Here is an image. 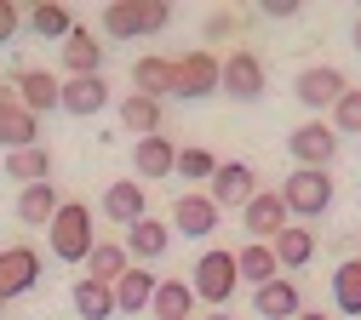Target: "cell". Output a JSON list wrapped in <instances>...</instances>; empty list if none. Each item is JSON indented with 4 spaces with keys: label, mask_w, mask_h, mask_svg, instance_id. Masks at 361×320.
I'll use <instances>...</instances> for the list:
<instances>
[{
    "label": "cell",
    "mask_w": 361,
    "mask_h": 320,
    "mask_svg": "<svg viewBox=\"0 0 361 320\" xmlns=\"http://www.w3.org/2000/svg\"><path fill=\"white\" fill-rule=\"evenodd\" d=\"M23 23H29L40 40H58V46L75 34V12H69V6H52V0H47V6H29Z\"/></svg>",
    "instance_id": "cell-30"
},
{
    "label": "cell",
    "mask_w": 361,
    "mask_h": 320,
    "mask_svg": "<svg viewBox=\"0 0 361 320\" xmlns=\"http://www.w3.org/2000/svg\"><path fill=\"white\" fill-rule=\"evenodd\" d=\"M252 314L258 320H298L304 314V292H298V281H269V286H258L252 292Z\"/></svg>",
    "instance_id": "cell-16"
},
{
    "label": "cell",
    "mask_w": 361,
    "mask_h": 320,
    "mask_svg": "<svg viewBox=\"0 0 361 320\" xmlns=\"http://www.w3.org/2000/svg\"><path fill=\"white\" fill-rule=\"evenodd\" d=\"M241 223H247V235L258 241V246H269L287 229V206H281V195L276 189H258L247 206H241Z\"/></svg>",
    "instance_id": "cell-15"
},
{
    "label": "cell",
    "mask_w": 361,
    "mask_h": 320,
    "mask_svg": "<svg viewBox=\"0 0 361 320\" xmlns=\"http://www.w3.org/2000/svg\"><path fill=\"white\" fill-rule=\"evenodd\" d=\"M264 18H276V23H293V18H298V6H293V0H269V6H264Z\"/></svg>",
    "instance_id": "cell-37"
},
{
    "label": "cell",
    "mask_w": 361,
    "mask_h": 320,
    "mask_svg": "<svg viewBox=\"0 0 361 320\" xmlns=\"http://www.w3.org/2000/svg\"><path fill=\"white\" fill-rule=\"evenodd\" d=\"M355 263H361V241H355Z\"/></svg>",
    "instance_id": "cell-41"
},
{
    "label": "cell",
    "mask_w": 361,
    "mask_h": 320,
    "mask_svg": "<svg viewBox=\"0 0 361 320\" xmlns=\"http://www.w3.org/2000/svg\"><path fill=\"white\" fill-rule=\"evenodd\" d=\"M40 143V120L29 115V109H18V98H12V86L0 80V149H35Z\"/></svg>",
    "instance_id": "cell-13"
},
{
    "label": "cell",
    "mask_w": 361,
    "mask_h": 320,
    "mask_svg": "<svg viewBox=\"0 0 361 320\" xmlns=\"http://www.w3.org/2000/svg\"><path fill=\"white\" fill-rule=\"evenodd\" d=\"M172 229L190 235V241H207V235H218V206L207 195H178L172 200Z\"/></svg>",
    "instance_id": "cell-18"
},
{
    "label": "cell",
    "mask_w": 361,
    "mask_h": 320,
    "mask_svg": "<svg viewBox=\"0 0 361 320\" xmlns=\"http://www.w3.org/2000/svg\"><path fill=\"white\" fill-rule=\"evenodd\" d=\"M201 320H241V314H224V309H212V314H201Z\"/></svg>",
    "instance_id": "cell-38"
},
{
    "label": "cell",
    "mask_w": 361,
    "mask_h": 320,
    "mask_svg": "<svg viewBox=\"0 0 361 320\" xmlns=\"http://www.w3.org/2000/svg\"><path fill=\"white\" fill-rule=\"evenodd\" d=\"M6 177L23 183V189H29V183H52V149H47V143L12 149V155H6Z\"/></svg>",
    "instance_id": "cell-25"
},
{
    "label": "cell",
    "mask_w": 361,
    "mask_h": 320,
    "mask_svg": "<svg viewBox=\"0 0 361 320\" xmlns=\"http://www.w3.org/2000/svg\"><path fill=\"white\" fill-rule=\"evenodd\" d=\"M58 109L75 115V120H92L109 109V80L104 75H80V80H63L58 86Z\"/></svg>",
    "instance_id": "cell-12"
},
{
    "label": "cell",
    "mask_w": 361,
    "mask_h": 320,
    "mask_svg": "<svg viewBox=\"0 0 361 320\" xmlns=\"http://www.w3.org/2000/svg\"><path fill=\"white\" fill-rule=\"evenodd\" d=\"M235 274H241V281L258 292V286H269V281H281V263H276V252H269V246H241L235 252Z\"/></svg>",
    "instance_id": "cell-27"
},
{
    "label": "cell",
    "mask_w": 361,
    "mask_h": 320,
    "mask_svg": "<svg viewBox=\"0 0 361 320\" xmlns=\"http://www.w3.org/2000/svg\"><path fill=\"white\" fill-rule=\"evenodd\" d=\"M252 195H258V172H252L247 160H218V172H212V183H207V200H212L218 212H241Z\"/></svg>",
    "instance_id": "cell-7"
},
{
    "label": "cell",
    "mask_w": 361,
    "mask_h": 320,
    "mask_svg": "<svg viewBox=\"0 0 361 320\" xmlns=\"http://www.w3.org/2000/svg\"><path fill=\"white\" fill-rule=\"evenodd\" d=\"M333 303H338V314H361V263L355 257L333 269Z\"/></svg>",
    "instance_id": "cell-32"
},
{
    "label": "cell",
    "mask_w": 361,
    "mask_h": 320,
    "mask_svg": "<svg viewBox=\"0 0 361 320\" xmlns=\"http://www.w3.org/2000/svg\"><path fill=\"white\" fill-rule=\"evenodd\" d=\"M172 23L166 0H109L104 6V34L109 40H149Z\"/></svg>",
    "instance_id": "cell-2"
},
{
    "label": "cell",
    "mask_w": 361,
    "mask_h": 320,
    "mask_svg": "<svg viewBox=\"0 0 361 320\" xmlns=\"http://www.w3.org/2000/svg\"><path fill=\"white\" fill-rule=\"evenodd\" d=\"M212 172H218V155L212 149H178V166H172V177H190V183H212Z\"/></svg>",
    "instance_id": "cell-33"
},
{
    "label": "cell",
    "mask_w": 361,
    "mask_h": 320,
    "mask_svg": "<svg viewBox=\"0 0 361 320\" xmlns=\"http://www.w3.org/2000/svg\"><path fill=\"white\" fill-rule=\"evenodd\" d=\"M58 63H63V80H80V75H104V40H98L92 29H80V23H75V34L58 46Z\"/></svg>",
    "instance_id": "cell-14"
},
{
    "label": "cell",
    "mask_w": 361,
    "mask_h": 320,
    "mask_svg": "<svg viewBox=\"0 0 361 320\" xmlns=\"http://www.w3.org/2000/svg\"><path fill=\"white\" fill-rule=\"evenodd\" d=\"M0 314H6V297H0Z\"/></svg>",
    "instance_id": "cell-42"
},
{
    "label": "cell",
    "mask_w": 361,
    "mask_h": 320,
    "mask_svg": "<svg viewBox=\"0 0 361 320\" xmlns=\"http://www.w3.org/2000/svg\"><path fill=\"white\" fill-rule=\"evenodd\" d=\"M350 91V80H344V69H333V63H310V69H298V80H293V98L304 103V109H333L338 98Z\"/></svg>",
    "instance_id": "cell-9"
},
{
    "label": "cell",
    "mask_w": 361,
    "mask_h": 320,
    "mask_svg": "<svg viewBox=\"0 0 361 320\" xmlns=\"http://www.w3.org/2000/svg\"><path fill=\"white\" fill-rule=\"evenodd\" d=\"M132 91H144V98H172V58H161V52H149V58H138L132 63Z\"/></svg>",
    "instance_id": "cell-24"
},
{
    "label": "cell",
    "mask_w": 361,
    "mask_h": 320,
    "mask_svg": "<svg viewBox=\"0 0 361 320\" xmlns=\"http://www.w3.org/2000/svg\"><path fill=\"white\" fill-rule=\"evenodd\" d=\"M269 252H276V263L281 269H310V257H315V235L304 223H287L276 241H269Z\"/></svg>",
    "instance_id": "cell-26"
},
{
    "label": "cell",
    "mask_w": 361,
    "mask_h": 320,
    "mask_svg": "<svg viewBox=\"0 0 361 320\" xmlns=\"http://www.w3.org/2000/svg\"><path fill=\"white\" fill-rule=\"evenodd\" d=\"M104 217L132 229L138 217H149V189H144L138 177H121V183H109V189H104Z\"/></svg>",
    "instance_id": "cell-17"
},
{
    "label": "cell",
    "mask_w": 361,
    "mask_h": 320,
    "mask_svg": "<svg viewBox=\"0 0 361 320\" xmlns=\"http://www.w3.org/2000/svg\"><path fill=\"white\" fill-rule=\"evenodd\" d=\"M235 286H241V274H235V252L207 246V252L195 257V274H190V292H195V303L224 309V303L235 297Z\"/></svg>",
    "instance_id": "cell-3"
},
{
    "label": "cell",
    "mask_w": 361,
    "mask_h": 320,
    "mask_svg": "<svg viewBox=\"0 0 361 320\" xmlns=\"http://www.w3.org/2000/svg\"><path fill=\"white\" fill-rule=\"evenodd\" d=\"M126 269H132L126 246H121V241H98V246H92V257H86V281H98V286H115Z\"/></svg>",
    "instance_id": "cell-28"
},
{
    "label": "cell",
    "mask_w": 361,
    "mask_h": 320,
    "mask_svg": "<svg viewBox=\"0 0 361 320\" xmlns=\"http://www.w3.org/2000/svg\"><path fill=\"white\" fill-rule=\"evenodd\" d=\"M149 314H155V320H195V292H190V281H155Z\"/></svg>",
    "instance_id": "cell-22"
},
{
    "label": "cell",
    "mask_w": 361,
    "mask_h": 320,
    "mask_svg": "<svg viewBox=\"0 0 361 320\" xmlns=\"http://www.w3.org/2000/svg\"><path fill=\"white\" fill-rule=\"evenodd\" d=\"M333 132H361V86H350L344 98L333 103V120H327Z\"/></svg>",
    "instance_id": "cell-34"
},
{
    "label": "cell",
    "mask_w": 361,
    "mask_h": 320,
    "mask_svg": "<svg viewBox=\"0 0 361 320\" xmlns=\"http://www.w3.org/2000/svg\"><path fill=\"white\" fill-rule=\"evenodd\" d=\"M298 320H333V314H315V309H304V314H298Z\"/></svg>",
    "instance_id": "cell-40"
},
{
    "label": "cell",
    "mask_w": 361,
    "mask_h": 320,
    "mask_svg": "<svg viewBox=\"0 0 361 320\" xmlns=\"http://www.w3.org/2000/svg\"><path fill=\"white\" fill-rule=\"evenodd\" d=\"M287 160L304 166V172H333V160H338V132H333L327 120L293 126V132H287Z\"/></svg>",
    "instance_id": "cell-5"
},
{
    "label": "cell",
    "mask_w": 361,
    "mask_h": 320,
    "mask_svg": "<svg viewBox=\"0 0 361 320\" xmlns=\"http://www.w3.org/2000/svg\"><path fill=\"white\" fill-rule=\"evenodd\" d=\"M350 46H355V52H361V18H355V29H350Z\"/></svg>",
    "instance_id": "cell-39"
},
{
    "label": "cell",
    "mask_w": 361,
    "mask_h": 320,
    "mask_svg": "<svg viewBox=\"0 0 361 320\" xmlns=\"http://www.w3.org/2000/svg\"><path fill=\"white\" fill-rule=\"evenodd\" d=\"M58 189L52 183H29V189H18V223H29V229H47L52 217H58Z\"/></svg>",
    "instance_id": "cell-23"
},
{
    "label": "cell",
    "mask_w": 361,
    "mask_h": 320,
    "mask_svg": "<svg viewBox=\"0 0 361 320\" xmlns=\"http://www.w3.org/2000/svg\"><path fill=\"white\" fill-rule=\"evenodd\" d=\"M109 292H115V314H149L155 274H149V269H126V274H121V281H115Z\"/></svg>",
    "instance_id": "cell-21"
},
{
    "label": "cell",
    "mask_w": 361,
    "mask_h": 320,
    "mask_svg": "<svg viewBox=\"0 0 361 320\" xmlns=\"http://www.w3.org/2000/svg\"><path fill=\"white\" fill-rule=\"evenodd\" d=\"M40 252L35 246H0V297H29L35 286H40Z\"/></svg>",
    "instance_id": "cell-10"
},
{
    "label": "cell",
    "mask_w": 361,
    "mask_h": 320,
    "mask_svg": "<svg viewBox=\"0 0 361 320\" xmlns=\"http://www.w3.org/2000/svg\"><path fill=\"white\" fill-rule=\"evenodd\" d=\"M218 91L235 103H258L264 98V58L258 52H230L218 58Z\"/></svg>",
    "instance_id": "cell-6"
},
{
    "label": "cell",
    "mask_w": 361,
    "mask_h": 320,
    "mask_svg": "<svg viewBox=\"0 0 361 320\" xmlns=\"http://www.w3.org/2000/svg\"><path fill=\"white\" fill-rule=\"evenodd\" d=\"M23 29V6H12V0H0V46H12V34Z\"/></svg>",
    "instance_id": "cell-35"
},
{
    "label": "cell",
    "mask_w": 361,
    "mask_h": 320,
    "mask_svg": "<svg viewBox=\"0 0 361 320\" xmlns=\"http://www.w3.org/2000/svg\"><path fill=\"white\" fill-rule=\"evenodd\" d=\"M235 29H241V23H235V12H212V18H207V40H230Z\"/></svg>",
    "instance_id": "cell-36"
},
{
    "label": "cell",
    "mask_w": 361,
    "mask_h": 320,
    "mask_svg": "<svg viewBox=\"0 0 361 320\" xmlns=\"http://www.w3.org/2000/svg\"><path fill=\"white\" fill-rule=\"evenodd\" d=\"M6 86H12V98H18V109H29L35 120L47 115V109H58V75L52 69H12L6 75Z\"/></svg>",
    "instance_id": "cell-11"
},
{
    "label": "cell",
    "mask_w": 361,
    "mask_h": 320,
    "mask_svg": "<svg viewBox=\"0 0 361 320\" xmlns=\"http://www.w3.org/2000/svg\"><path fill=\"white\" fill-rule=\"evenodd\" d=\"M47 241H52V257L58 263H86L98 246V223H92V206L86 200H63L58 217L47 223Z\"/></svg>",
    "instance_id": "cell-1"
},
{
    "label": "cell",
    "mask_w": 361,
    "mask_h": 320,
    "mask_svg": "<svg viewBox=\"0 0 361 320\" xmlns=\"http://www.w3.org/2000/svg\"><path fill=\"white\" fill-rule=\"evenodd\" d=\"M126 257H138V263H155V257H166V246H172V223H155V217H138L126 229Z\"/></svg>",
    "instance_id": "cell-20"
},
{
    "label": "cell",
    "mask_w": 361,
    "mask_h": 320,
    "mask_svg": "<svg viewBox=\"0 0 361 320\" xmlns=\"http://www.w3.org/2000/svg\"><path fill=\"white\" fill-rule=\"evenodd\" d=\"M121 126L138 132V137H155L161 132V103L144 98V91H126V98H121Z\"/></svg>",
    "instance_id": "cell-31"
},
{
    "label": "cell",
    "mask_w": 361,
    "mask_h": 320,
    "mask_svg": "<svg viewBox=\"0 0 361 320\" xmlns=\"http://www.w3.org/2000/svg\"><path fill=\"white\" fill-rule=\"evenodd\" d=\"M218 91V52H184V58H172V98H212Z\"/></svg>",
    "instance_id": "cell-8"
},
{
    "label": "cell",
    "mask_w": 361,
    "mask_h": 320,
    "mask_svg": "<svg viewBox=\"0 0 361 320\" xmlns=\"http://www.w3.org/2000/svg\"><path fill=\"white\" fill-rule=\"evenodd\" d=\"M69 303H75V314L80 320H115V292L109 286H98V281H75V292H69Z\"/></svg>",
    "instance_id": "cell-29"
},
{
    "label": "cell",
    "mask_w": 361,
    "mask_h": 320,
    "mask_svg": "<svg viewBox=\"0 0 361 320\" xmlns=\"http://www.w3.org/2000/svg\"><path fill=\"white\" fill-rule=\"evenodd\" d=\"M172 166H178V143L166 132H155V137H138V143H132V172L138 177H172Z\"/></svg>",
    "instance_id": "cell-19"
},
{
    "label": "cell",
    "mask_w": 361,
    "mask_h": 320,
    "mask_svg": "<svg viewBox=\"0 0 361 320\" xmlns=\"http://www.w3.org/2000/svg\"><path fill=\"white\" fill-rule=\"evenodd\" d=\"M281 206H287V217H304V223H315V217H327L333 212V172H304V166H293V177L281 183Z\"/></svg>",
    "instance_id": "cell-4"
}]
</instances>
